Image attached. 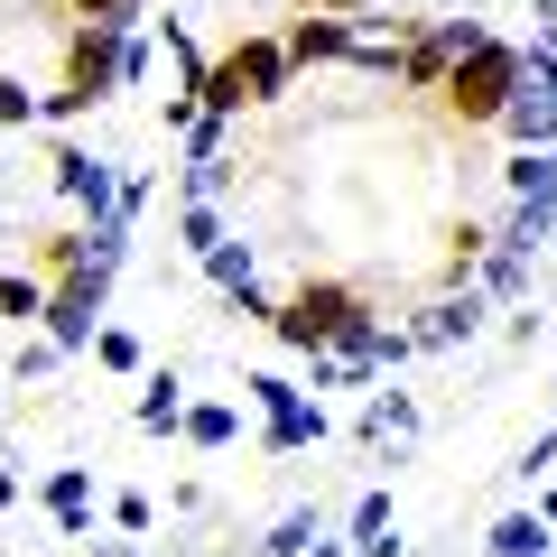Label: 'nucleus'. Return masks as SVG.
<instances>
[{
    "mask_svg": "<svg viewBox=\"0 0 557 557\" xmlns=\"http://www.w3.org/2000/svg\"><path fill=\"white\" fill-rule=\"evenodd\" d=\"M483 548H493V557H548V548H557V530H548L539 511H511L493 539H483Z\"/></svg>",
    "mask_w": 557,
    "mask_h": 557,
    "instance_id": "2eb2a0df",
    "label": "nucleus"
},
{
    "mask_svg": "<svg viewBox=\"0 0 557 557\" xmlns=\"http://www.w3.org/2000/svg\"><path fill=\"white\" fill-rule=\"evenodd\" d=\"M242 391H251V399H260V418H270V428H260V446H270V456H298V446H317V437H325V409L298 391V381L251 372Z\"/></svg>",
    "mask_w": 557,
    "mask_h": 557,
    "instance_id": "39448f33",
    "label": "nucleus"
},
{
    "mask_svg": "<svg viewBox=\"0 0 557 557\" xmlns=\"http://www.w3.org/2000/svg\"><path fill=\"white\" fill-rule=\"evenodd\" d=\"M307 10H335V20H354V10H381V0H307Z\"/></svg>",
    "mask_w": 557,
    "mask_h": 557,
    "instance_id": "72a5a7b5",
    "label": "nucleus"
},
{
    "mask_svg": "<svg viewBox=\"0 0 557 557\" xmlns=\"http://www.w3.org/2000/svg\"><path fill=\"white\" fill-rule=\"evenodd\" d=\"M47 511H57V530H65V539H84V511H94V474H84V465H57V474H47Z\"/></svg>",
    "mask_w": 557,
    "mask_h": 557,
    "instance_id": "ddd939ff",
    "label": "nucleus"
},
{
    "mask_svg": "<svg viewBox=\"0 0 557 557\" xmlns=\"http://www.w3.org/2000/svg\"><path fill=\"white\" fill-rule=\"evenodd\" d=\"M38 112H47V121H75V112H94V102H84L75 84H65V94H38Z\"/></svg>",
    "mask_w": 557,
    "mask_h": 557,
    "instance_id": "2f4dec72",
    "label": "nucleus"
},
{
    "mask_svg": "<svg viewBox=\"0 0 557 557\" xmlns=\"http://www.w3.org/2000/svg\"><path fill=\"white\" fill-rule=\"evenodd\" d=\"M502 177H511V205H557V149H520Z\"/></svg>",
    "mask_w": 557,
    "mask_h": 557,
    "instance_id": "4468645a",
    "label": "nucleus"
},
{
    "mask_svg": "<svg viewBox=\"0 0 557 557\" xmlns=\"http://www.w3.org/2000/svg\"><path fill=\"white\" fill-rule=\"evenodd\" d=\"M511 84H520V47H502V38H483V47H465L456 65H446V112L456 121H502V102H511Z\"/></svg>",
    "mask_w": 557,
    "mask_h": 557,
    "instance_id": "7ed1b4c3",
    "label": "nucleus"
},
{
    "mask_svg": "<svg viewBox=\"0 0 557 557\" xmlns=\"http://www.w3.org/2000/svg\"><path fill=\"white\" fill-rule=\"evenodd\" d=\"M483 298L520 307V298H530V260H520V251H493V260H483Z\"/></svg>",
    "mask_w": 557,
    "mask_h": 557,
    "instance_id": "aec40b11",
    "label": "nucleus"
},
{
    "mask_svg": "<svg viewBox=\"0 0 557 557\" xmlns=\"http://www.w3.org/2000/svg\"><path fill=\"white\" fill-rule=\"evenodd\" d=\"M409 437H418L409 391H372V399H362V446H381V456H391V446H409Z\"/></svg>",
    "mask_w": 557,
    "mask_h": 557,
    "instance_id": "f8f14e48",
    "label": "nucleus"
},
{
    "mask_svg": "<svg viewBox=\"0 0 557 557\" xmlns=\"http://www.w3.org/2000/svg\"><path fill=\"white\" fill-rule=\"evenodd\" d=\"M354 307H362L354 288H335V278H307L288 307H270V335L288 344V354H325V344L344 335V317H354Z\"/></svg>",
    "mask_w": 557,
    "mask_h": 557,
    "instance_id": "20e7f679",
    "label": "nucleus"
},
{
    "mask_svg": "<svg viewBox=\"0 0 557 557\" xmlns=\"http://www.w3.org/2000/svg\"><path fill=\"white\" fill-rule=\"evenodd\" d=\"M548 465H557V428H548V437H539V446H530V456H520V474H530V483H539V474H548Z\"/></svg>",
    "mask_w": 557,
    "mask_h": 557,
    "instance_id": "473e14b6",
    "label": "nucleus"
},
{
    "mask_svg": "<svg viewBox=\"0 0 557 557\" xmlns=\"http://www.w3.org/2000/svg\"><path fill=\"white\" fill-rule=\"evenodd\" d=\"M177 437H186V446H233V437H242V418L214 399V409H186V418H177Z\"/></svg>",
    "mask_w": 557,
    "mask_h": 557,
    "instance_id": "412c9836",
    "label": "nucleus"
},
{
    "mask_svg": "<svg viewBox=\"0 0 557 557\" xmlns=\"http://www.w3.org/2000/svg\"><path fill=\"white\" fill-rule=\"evenodd\" d=\"M483 307H493V298H483L474 278H465V298H437V307H428V325H409V335H418V354H446V344H474V335H483Z\"/></svg>",
    "mask_w": 557,
    "mask_h": 557,
    "instance_id": "1a4fd4ad",
    "label": "nucleus"
},
{
    "mask_svg": "<svg viewBox=\"0 0 557 557\" xmlns=\"http://www.w3.org/2000/svg\"><path fill=\"white\" fill-rule=\"evenodd\" d=\"M75 10H84V20H102V28H131L139 20V0H75Z\"/></svg>",
    "mask_w": 557,
    "mask_h": 557,
    "instance_id": "c756f323",
    "label": "nucleus"
},
{
    "mask_svg": "<svg viewBox=\"0 0 557 557\" xmlns=\"http://www.w3.org/2000/svg\"><path fill=\"white\" fill-rule=\"evenodd\" d=\"M539 520H548V530H557V483H548V502H539Z\"/></svg>",
    "mask_w": 557,
    "mask_h": 557,
    "instance_id": "e433bc0d",
    "label": "nucleus"
},
{
    "mask_svg": "<svg viewBox=\"0 0 557 557\" xmlns=\"http://www.w3.org/2000/svg\"><path fill=\"white\" fill-rule=\"evenodd\" d=\"M223 186H233V159H186V205H223Z\"/></svg>",
    "mask_w": 557,
    "mask_h": 557,
    "instance_id": "4be33fe9",
    "label": "nucleus"
},
{
    "mask_svg": "<svg viewBox=\"0 0 557 557\" xmlns=\"http://www.w3.org/2000/svg\"><path fill=\"white\" fill-rule=\"evenodd\" d=\"M465 47H483V28L474 20H437L418 47H399V75H409V84H446V65H456Z\"/></svg>",
    "mask_w": 557,
    "mask_h": 557,
    "instance_id": "6e6552de",
    "label": "nucleus"
},
{
    "mask_svg": "<svg viewBox=\"0 0 557 557\" xmlns=\"http://www.w3.org/2000/svg\"><path fill=\"white\" fill-rule=\"evenodd\" d=\"M20 121H38V94L20 75H0V131H20Z\"/></svg>",
    "mask_w": 557,
    "mask_h": 557,
    "instance_id": "bb28decb",
    "label": "nucleus"
},
{
    "mask_svg": "<svg viewBox=\"0 0 557 557\" xmlns=\"http://www.w3.org/2000/svg\"><path fill=\"white\" fill-rule=\"evenodd\" d=\"M10 502H20V474H10V465H0V511H10Z\"/></svg>",
    "mask_w": 557,
    "mask_h": 557,
    "instance_id": "c9c22d12",
    "label": "nucleus"
},
{
    "mask_svg": "<svg viewBox=\"0 0 557 557\" xmlns=\"http://www.w3.org/2000/svg\"><path fill=\"white\" fill-rule=\"evenodd\" d=\"M298 557H354V548H335V539H325V530H317V539H307V548H298Z\"/></svg>",
    "mask_w": 557,
    "mask_h": 557,
    "instance_id": "f704fd0d",
    "label": "nucleus"
},
{
    "mask_svg": "<svg viewBox=\"0 0 557 557\" xmlns=\"http://www.w3.org/2000/svg\"><path fill=\"white\" fill-rule=\"evenodd\" d=\"M539 28H557V0H539Z\"/></svg>",
    "mask_w": 557,
    "mask_h": 557,
    "instance_id": "4c0bfd02",
    "label": "nucleus"
},
{
    "mask_svg": "<svg viewBox=\"0 0 557 557\" xmlns=\"http://www.w3.org/2000/svg\"><path fill=\"white\" fill-rule=\"evenodd\" d=\"M112 278H121V260H112V251H84V260H65V278L47 288V307H38L47 344L84 354V344H94V317H102V298H112Z\"/></svg>",
    "mask_w": 557,
    "mask_h": 557,
    "instance_id": "f03ea898",
    "label": "nucleus"
},
{
    "mask_svg": "<svg viewBox=\"0 0 557 557\" xmlns=\"http://www.w3.org/2000/svg\"><path fill=\"white\" fill-rule=\"evenodd\" d=\"M548 223H557V205H511V223H502V242H493V251H520V260H539Z\"/></svg>",
    "mask_w": 557,
    "mask_h": 557,
    "instance_id": "6ab92c4d",
    "label": "nucleus"
},
{
    "mask_svg": "<svg viewBox=\"0 0 557 557\" xmlns=\"http://www.w3.org/2000/svg\"><path fill=\"white\" fill-rule=\"evenodd\" d=\"M94 362H102V372H139V335H121V325H94Z\"/></svg>",
    "mask_w": 557,
    "mask_h": 557,
    "instance_id": "b1692460",
    "label": "nucleus"
},
{
    "mask_svg": "<svg viewBox=\"0 0 557 557\" xmlns=\"http://www.w3.org/2000/svg\"><path fill=\"white\" fill-rule=\"evenodd\" d=\"M177 233H186V251H214V242H223V214H214V205H186V223H177Z\"/></svg>",
    "mask_w": 557,
    "mask_h": 557,
    "instance_id": "a878e982",
    "label": "nucleus"
},
{
    "mask_svg": "<svg viewBox=\"0 0 557 557\" xmlns=\"http://www.w3.org/2000/svg\"><path fill=\"white\" fill-rule=\"evenodd\" d=\"M121 47H131V28H102V20H84V28H75V47H65V84H75L84 102L121 94Z\"/></svg>",
    "mask_w": 557,
    "mask_h": 557,
    "instance_id": "423d86ee",
    "label": "nucleus"
},
{
    "mask_svg": "<svg viewBox=\"0 0 557 557\" xmlns=\"http://www.w3.org/2000/svg\"><path fill=\"white\" fill-rule=\"evenodd\" d=\"M502 131L520 139V149H557V84H511V102H502Z\"/></svg>",
    "mask_w": 557,
    "mask_h": 557,
    "instance_id": "9d476101",
    "label": "nucleus"
},
{
    "mask_svg": "<svg viewBox=\"0 0 557 557\" xmlns=\"http://www.w3.org/2000/svg\"><path fill=\"white\" fill-rule=\"evenodd\" d=\"M307 539H317V511H288V520H278L270 539H260V557H298Z\"/></svg>",
    "mask_w": 557,
    "mask_h": 557,
    "instance_id": "393cba45",
    "label": "nucleus"
},
{
    "mask_svg": "<svg viewBox=\"0 0 557 557\" xmlns=\"http://www.w3.org/2000/svg\"><path fill=\"white\" fill-rule=\"evenodd\" d=\"M251 270H260V260H251V242H233V233H223L214 251H205V278H214L223 298H242V288H251Z\"/></svg>",
    "mask_w": 557,
    "mask_h": 557,
    "instance_id": "a211bd4d",
    "label": "nucleus"
},
{
    "mask_svg": "<svg viewBox=\"0 0 557 557\" xmlns=\"http://www.w3.org/2000/svg\"><path fill=\"white\" fill-rule=\"evenodd\" d=\"M57 362H65V344H20V381H47V372H57Z\"/></svg>",
    "mask_w": 557,
    "mask_h": 557,
    "instance_id": "c85d7f7f",
    "label": "nucleus"
},
{
    "mask_svg": "<svg viewBox=\"0 0 557 557\" xmlns=\"http://www.w3.org/2000/svg\"><path fill=\"white\" fill-rule=\"evenodd\" d=\"M168 65H177V75H186V94H196V84H205V57H196V38H186L177 20H168Z\"/></svg>",
    "mask_w": 557,
    "mask_h": 557,
    "instance_id": "cd10ccee",
    "label": "nucleus"
},
{
    "mask_svg": "<svg viewBox=\"0 0 557 557\" xmlns=\"http://www.w3.org/2000/svg\"><path fill=\"white\" fill-rule=\"evenodd\" d=\"M112 520H121V530L139 539V530H149V520H159V511H149V493H121V502H112Z\"/></svg>",
    "mask_w": 557,
    "mask_h": 557,
    "instance_id": "7c9ffc66",
    "label": "nucleus"
},
{
    "mask_svg": "<svg viewBox=\"0 0 557 557\" xmlns=\"http://www.w3.org/2000/svg\"><path fill=\"white\" fill-rule=\"evenodd\" d=\"M354 557H399V539H391V493H362V502H354Z\"/></svg>",
    "mask_w": 557,
    "mask_h": 557,
    "instance_id": "dca6fc26",
    "label": "nucleus"
},
{
    "mask_svg": "<svg viewBox=\"0 0 557 557\" xmlns=\"http://www.w3.org/2000/svg\"><path fill=\"white\" fill-rule=\"evenodd\" d=\"M38 307H47V288H38V278L0 270V317H10V325H38Z\"/></svg>",
    "mask_w": 557,
    "mask_h": 557,
    "instance_id": "5701e85b",
    "label": "nucleus"
},
{
    "mask_svg": "<svg viewBox=\"0 0 557 557\" xmlns=\"http://www.w3.org/2000/svg\"><path fill=\"white\" fill-rule=\"evenodd\" d=\"M47 168H57V196H65V205H84L94 223H131V214H121V177H112V159H94V149H57Z\"/></svg>",
    "mask_w": 557,
    "mask_h": 557,
    "instance_id": "0eeeda50",
    "label": "nucleus"
},
{
    "mask_svg": "<svg viewBox=\"0 0 557 557\" xmlns=\"http://www.w3.org/2000/svg\"><path fill=\"white\" fill-rule=\"evenodd\" d=\"M177 418H186V399H177V372H149V381H139V428H149V437H168Z\"/></svg>",
    "mask_w": 557,
    "mask_h": 557,
    "instance_id": "f3484780",
    "label": "nucleus"
},
{
    "mask_svg": "<svg viewBox=\"0 0 557 557\" xmlns=\"http://www.w3.org/2000/svg\"><path fill=\"white\" fill-rule=\"evenodd\" d=\"M288 94V57H278V38H242L233 57H214L205 65V84H196V102L205 112H251V102H278Z\"/></svg>",
    "mask_w": 557,
    "mask_h": 557,
    "instance_id": "f257e3e1",
    "label": "nucleus"
},
{
    "mask_svg": "<svg viewBox=\"0 0 557 557\" xmlns=\"http://www.w3.org/2000/svg\"><path fill=\"white\" fill-rule=\"evenodd\" d=\"M344 47H354V20H335V10H307V20L278 38V57H288V75H298V65H325V57H344Z\"/></svg>",
    "mask_w": 557,
    "mask_h": 557,
    "instance_id": "9b49d317",
    "label": "nucleus"
}]
</instances>
